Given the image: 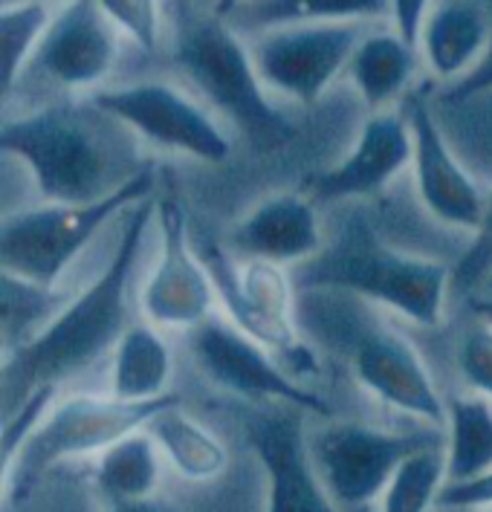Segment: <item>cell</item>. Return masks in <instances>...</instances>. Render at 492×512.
Here are the masks:
<instances>
[{
  "label": "cell",
  "instance_id": "obj_25",
  "mask_svg": "<svg viewBox=\"0 0 492 512\" xmlns=\"http://www.w3.org/2000/svg\"><path fill=\"white\" fill-rule=\"evenodd\" d=\"M492 469V403L481 394L446 397V481Z\"/></svg>",
  "mask_w": 492,
  "mask_h": 512
},
{
  "label": "cell",
  "instance_id": "obj_9",
  "mask_svg": "<svg viewBox=\"0 0 492 512\" xmlns=\"http://www.w3.org/2000/svg\"><path fill=\"white\" fill-rule=\"evenodd\" d=\"M87 102L165 151L189 154L212 165L226 160L232 151V142L215 116L165 81H137L93 90Z\"/></svg>",
  "mask_w": 492,
  "mask_h": 512
},
{
  "label": "cell",
  "instance_id": "obj_10",
  "mask_svg": "<svg viewBox=\"0 0 492 512\" xmlns=\"http://www.w3.org/2000/svg\"><path fill=\"white\" fill-rule=\"evenodd\" d=\"M194 365L200 374L218 385L220 391L241 400H273L275 405H290L316 417H333L325 397L304 388L299 379L275 362L264 345H258L229 319L212 316L189 333Z\"/></svg>",
  "mask_w": 492,
  "mask_h": 512
},
{
  "label": "cell",
  "instance_id": "obj_1",
  "mask_svg": "<svg viewBox=\"0 0 492 512\" xmlns=\"http://www.w3.org/2000/svg\"><path fill=\"white\" fill-rule=\"evenodd\" d=\"M157 217L148 197L131 212L102 275L61 307V313L29 342L3 353V417L15 414L38 391H58L61 382L87 371L119 345L128 324V284L145 235Z\"/></svg>",
  "mask_w": 492,
  "mask_h": 512
},
{
  "label": "cell",
  "instance_id": "obj_19",
  "mask_svg": "<svg viewBox=\"0 0 492 512\" xmlns=\"http://www.w3.org/2000/svg\"><path fill=\"white\" fill-rule=\"evenodd\" d=\"M490 3L481 0H440L429 9L417 50L426 70L443 87L461 81L484 58L490 44Z\"/></svg>",
  "mask_w": 492,
  "mask_h": 512
},
{
  "label": "cell",
  "instance_id": "obj_4",
  "mask_svg": "<svg viewBox=\"0 0 492 512\" xmlns=\"http://www.w3.org/2000/svg\"><path fill=\"white\" fill-rule=\"evenodd\" d=\"M157 171L139 168L108 197L93 203H44L35 209L9 212L0 223V264L6 275L55 290L61 275L96 238V232L128 206L154 197Z\"/></svg>",
  "mask_w": 492,
  "mask_h": 512
},
{
  "label": "cell",
  "instance_id": "obj_20",
  "mask_svg": "<svg viewBox=\"0 0 492 512\" xmlns=\"http://www.w3.org/2000/svg\"><path fill=\"white\" fill-rule=\"evenodd\" d=\"M145 432L160 446L165 463L186 481H215L229 466V449L223 440L189 411H183V403H171L157 411Z\"/></svg>",
  "mask_w": 492,
  "mask_h": 512
},
{
  "label": "cell",
  "instance_id": "obj_38",
  "mask_svg": "<svg viewBox=\"0 0 492 512\" xmlns=\"http://www.w3.org/2000/svg\"><path fill=\"white\" fill-rule=\"evenodd\" d=\"M246 3H255V0H226V9H223V12H232V9H238V6H246Z\"/></svg>",
  "mask_w": 492,
  "mask_h": 512
},
{
  "label": "cell",
  "instance_id": "obj_8",
  "mask_svg": "<svg viewBox=\"0 0 492 512\" xmlns=\"http://www.w3.org/2000/svg\"><path fill=\"white\" fill-rule=\"evenodd\" d=\"M438 443L435 434H394L362 423H330L307 440L310 460L339 510L383 498L400 463Z\"/></svg>",
  "mask_w": 492,
  "mask_h": 512
},
{
  "label": "cell",
  "instance_id": "obj_24",
  "mask_svg": "<svg viewBox=\"0 0 492 512\" xmlns=\"http://www.w3.org/2000/svg\"><path fill=\"white\" fill-rule=\"evenodd\" d=\"M391 15V0H255L226 12V21L235 29L264 32L290 24H359Z\"/></svg>",
  "mask_w": 492,
  "mask_h": 512
},
{
  "label": "cell",
  "instance_id": "obj_35",
  "mask_svg": "<svg viewBox=\"0 0 492 512\" xmlns=\"http://www.w3.org/2000/svg\"><path fill=\"white\" fill-rule=\"evenodd\" d=\"M108 512H174L165 501L160 498H148V501H137V504H119V507H110Z\"/></svg>",
  "mask_w": 492,
  "mask_h": 512
},
{
  "label": "cell",
  "instance_id": "obj_23",
  "mask_svg": "<svg viewBox=\"0 0 492 512\" xmlns=\"http://www.w3.org/2000/svg\"><path fill=\"white\" fill-rule=\"evenodd\" d=\"M160 478H163V452L145 429L128 434L105 449L93 469V484L110 507L157 498Z\"/></svg>",
  "mask_w": 492,
  "mask_h": 512
},
{
  "label": "cell",
  "instance_id": "obj_29",
  "mask_svg": "<svg viewBox=\"0 0 492 512\" xmlns=\"http://www.w3.org/2000/svg\"><path fill=\"white\" fill-rule=\"evenodd\" d=\"M102 12L119 29H125L142 53H157L163 35V6L160 0H96Z\"/></svg>",
  "mask_w": 492,
  "mask_h": 512
},
{
  "label": "cell",
  "instance_id": "obj_32",
  "mask_svg": "<svg viewBox=\"0 0 492 512\" xmlns=\"http://www.w3.org/2000/svg\"><path fill=\"white\" fill-rule=\"evenodd\" d=\"M440 510H492V469L478 472L466 481H446L438 498Z\"/></svg>",
  "mask_w": 492,
  "mask_h": 512
},
{
  "label": "cell",
  "instance_id": "obj_11",
  "mask_svg": "<svg viewBox=\"0 0 492 512\" xmlns=\"http://www.w3.org/2000/svg\"><path fill=\"white\" fill-rule=\"evenodd\" d=\"M362 38V24H290L255 32L249 50L267 90L313 105L351 64Z\"/></svg>",
  "mask_w": 492,
  "mask_h": 512
},
{
  "label": "cell",
  "instance_id": "obj_22",
  "mask_svg": "<svg viewBox=\"0 0 492 512\" xmlns=\"http://www.w3.org/2000/svg\"><path fill=\"white\" fill-rule=\"evenodd\" d=\"M417 55L420 50L411 47L397 29L365 35L348 64L362 102L377 113L397 102L417 73Z\"/></svg>",
  "mask_w": 492,
  "mask_h": 512
},
{
  "label": "cell",
  "instance_id": "obj_5",
  "mask_svg": "<svg viewBox=\"0 0 492 512\" xmlns=\"http://www.w3.org/2000/svg\"><path fill=\"white\" fill-rule=\"evenodd\" d=\"M174 61L209 105L252 142V148L275 151L293 139V125L267 99L252 50L229 21L197 18L186 24Z\"/></svg>",
  "mask_w": 492,
  "mask_h": 512
},
{
  "label": "cell",
  "instance_id": "obj_12",
  "mask_svg": "<svg viewBox=\"0 0 492 512\" xmlns=\"http://www.w3.org/2000/svg\"><path fill=\"white\" fill-rule=\"evenodd\" d=\"M157 217H160V261L148 275L139 307L145 322L160 330H186L215 316V284L206 270L200 252L189 238V217L183 206L171 197L157 200Z\"/></svg>",
  "mask_w": 492,
  "mask_h": 512
},
{
  "label": "cell",
  "instance_id": "obj_6",
  "mask_svg": "<svg viewBox=\"0 0 492 512\" xmlns=\"http://www.w3.org/2000/svg\"><path fill=\"white\" fill-rule=\"evenodd\" d=\"M180 403L177 394H165L151 403H128L119 397L73 394L41 417L18 452L3 460L6 501L21 504L32 495L38 481L58 463L87 455H102L122 437L139 432L165 405Z\"/></svg>",
  "mask_w": 492,
  "mask_h": 512
},
{
  "label": "cell",
  "instance_id": "obj_33",
  "mask_svg": "<svg viewBox=\"0 0 492 512\" xmlns=\"http://www.w3.org/2000/svg\"><path fill=\"white\" fill-rule=\"evenodd\" d=\"M490 18H492V0H490ZM484 93H492V32H490V44H487V53L484 58L466 73L464 79L443 87L440 93V102L443 105H458V102H466V99H475V96H484Z\"/></svg>",
  "mask_w": 492,
  "mask_h": 512
},
{
  "label": "cell",
  "instance_id": "obj_30",
  "mask_svg": "<svg viewBox=\"0 0 492 512\" xmlns=\"http://www.w3.org/2000/svg\"><path fill=\"white\" fill-rule=\"evenodd\" d=\"M458 368L475 394L492 400V322L484 319L466 330L458 348Z\"/></svg>",
  "mask_w": 492,
  "mask_h": 512
},
{
  "label": "cell",
  "instance_id": "obj_17",
  "mask_svg": "<svg viewBox=\"0 0 492 512\" xmlns=\"http://www.w3.org/2000/svg\"><path fill=\"white\" fill-rule=\"evenodd\" d=\"M411 157L414 136L406 110H380L362 125L354 151L310 183V197L316 203H339L380 194L406 165H411Z\"/></svg>",
  "mask_w": 492,
  "mask_h": 512
},
{
  "label": "cell",
  "instance_id": "obj_28",
  "mask_svg": "<svg viewBox=\"0 0 492 512\" xmlns=\"http://www.w3.org/2000/svg\"><path fill=\"white\" fill-rule=\"evenodd\" d=\"M55 290L38 287L32 281L3 272V339L6 351L29 342L38 330H44L61 313L64 304Z\"/></svg>",
  "mask_w": 492,
  "mask_h": 512
},
{
  "label": "cell",
  "instance_id": "obj_18",
  "mask_svg": "<svg viewBox=\"0 0 492 512\" xmlns=\"http://www.w3.org/2000/svg\"><path fill=\"white\" fill-rule=\"evenodd\" d=\"M232 249L246 258L301 267L325 249L322 223L301 194H273L261 200L232 232Z\"/></svg>",
  "mask_w": 492,
  "mask_h": 512
},
{
  "label": "cell",
  "instance_id": "obj_13",
  "mask_svg": "<svg viewBox=\"0 0 492 512\" xmlns=\"http://www.w3.org/2000/svg\"><path fill=\"white\" fill-rule=\"evenodd\" d=\"M299 414L278 405L252 408L244 417L246 440L267 478V512H342L310 460Z\"/></svg>",
  "mask_w": 492,
  "mask_h": 512
},
{
  "label": "cell",
  "instance_id": "obj_16",
  "mask_svg": "<svg viewBox=\"0 0 492 512\" xmlns=\"http://www.w3.org/2000/svg\"><path fill=\"white\" fill-rule=\"evenodd\" d=\"M116 24L96 0H70L53 15L27 73L67 90H87L108 79L119 58ZM24 73V76H27Z\"/></svg>",
  "mask_w": 492,
  "mask_h": 512
},
{
  "label": "cell",
  "instance_id": "obj_34",
  "mask_svg": "<svg viewBox=\"0 0 492 512\" xmlns=\"http://www.w3.org/2000/svg\"><path fill=\"white\" fill-rule=\"evenodd\" d=\"M391 6H394V15H391L394 29L409 41L411 47H417L426 15L432 9V0H391Z\"/></svg>",
  "mask_w": 492,
  "mask_h": 512
},
{
  "label": "cell",
  "instance_id": "obj_26",
  "mask_svg": "<svg viewBox=\"0 0 492 512\" xmlns=\"http://www.w3.org/2000/svg\"><path fill=\"white\" fill-rule=\"evenodd\" d=\"M47 3H12L0 6V53H3V96H12L24 79L32 55L38 53L47 29L53 24Z\"/></svg>",
  "mask_w": 492,
  "mask_h": 512
},
{
  "label": "cell",
  "instance_id": "obj_39",
  "mask_svg": "<svg viewBox=\"0 0 492 512\" xmlns=\"http://www.w3.org/2000/svg\"><path fill=\"white\" fill-rule=\"evenodd\" d=\"M487 512H492V510H487Z\"/></svg>",
  "mask_w": 492,
  "mask_h": 512
},
{
  "label": "cell",
  "instance_id": "obj_7",
  "mask_svg": "<svg viewBox=\"0 0 492 512\" xmlns=\"http://www.w3.org/2000/svg\"><path fill=\"white\" fill-rule=\"evenodd\" d=\"M200 258L212 275L226 319L264 345L273 356L290 362L299 374L316 368L313 351L304 348L296 322V296L287 267L246 258L238 267L220 243H203Z\"/></svg>",
  "mask_w": 492,
  "mask_h": 512
},
{
  "label": "cell",
  "instance_id": "obj_3",
  "mask_svg": "<svg viewBox=\"0 0 492 512\" xmlns=\"http://www.w3.org/2000/svg\"><path fill=\"white\" fill-rule=\"evenodd\" d=\"M90 113V102L53 105L3 122L0 148L27 162L47 203H93L122 186L110 180L108 148Z\"/></svg>",
  "mask_w": 492,
  "mask_h": 512
},
{
  "label": "cell",
  "instance_id": "obj_14",
  "mask_svg": "<svg viewBox=\"0 0 492 512\" xmlns=\"http://www.w3.org/2000/svg\"><path fill=\"white\" fill-rule=\"evenodd\" d=\"M348 359L359 385L380 403L429 426L446 423V400L440 397L426 362L403 333L365 324L348 345Z\"/></svg>",
  "mask_w": 492,
  "mask_h": 512
},
{
  "label": "cell",
  "instance_id": "obj_37",
  "mask_svg": "<svg viewBox=\"0 0 492 512\" xmlns=\"http://www.w3.org/2000/svg\"><path fill=\"white\" fill-rule=\"evenodd\" d=\"M12 3H47V6H50V3H61V6H64V3H70V0H0V6H12Z\"/></svg>",
  "mask_w": 492,
  "mask_h": 512
},
{
  "label": "cell",
  "instance_id": "obj_27",
  "mask_svg": "<svg viewBox=\"0 0 492 512\" xmlns=\"http://www.w3.org/2000/svg\"><path fill=\"white\" fill-rule=\"evenodd\" d=\"M446 486V452L432 443L400 463L397 475L380 498V512H429L438 507L440 489Z\"/></svg>",
  "mask_w": 492,
  "mask_h": 512
},
{
  "label": "cell",
  "instance_id": "obj_15",
  "mask_svg": "<svg viewBox=\"0 0 492 512\" xmlns=\"http://www.w3.org/2000/svg\"><path fill=\"white\" fill-rule=\"evenodd\" d=\"M406 116L414 136V157H411L414 189L420 194L423 209L446 226L475 232L484 220L487 197L469 177L464 162L449 148V139L443 134V125L438 122L429 99L411 96Z\"/></svg>",
  "mask_w": 492,
  "mask_h": 512
},
{
  "label": "cell",
  "instance_id": "obj_2",
  "mask_svg": "<svg viewBox=\"0 0 492 512\" xmlns=\"http://www.w3.org/2000/svg\"><path fill=\"white\" fill-rule=\"evenodd\" d=\"M299 287L304 293H348L435 327L446 310L452 270L388 246L362 217H354L333 246L301 264Z\"/></svg>",
  "mask_w": 492,
  "mask_h": 512
},
{
  "label": "cell",
  "instance_id": "obj_31",
  "mask_svg": "<svg viewBox=\"0 0 492 512\" xmlns=\"http://www.w3.org/2000/svg\"><path fill=\"white\" fill-rule=\"evenodd\" d=\"M492 270V194L487 197V209H484V220L481 226L472 232V243L466 246L461 255L458 267L452 270V284L464 287V290H475L478 281Z\"/></svg>",
  "mask_w": 492,
  "mask_h": 512
},
{
  "label": "cell",
  "instance_id": "obj_36",
  "mask_svg": "<svg viewBox=\"0 0 492 512\" xmlns=\"http://www.w3.org/2000/svg\"><path fill=\"white\" fill-rule=\"evenodd\" d=\"M472 310H475L481 319L492 322V298H481V301H475V304H472Z\"/></svg>",
  "mask_w": 492,
  "mask_h": 512
},
{
  "label": "cell",
  "instance_id": "obj_21",
  "mask_svg": "<svg viewBox=\"0 0 492 512\" xmlns=\"http://www.w3.org/2000/svg\"><path fill=\"white\" fill-rule=\"evenodd\" d=\"M171 374L174 356L163 339V330L148 322L131 324L113 348L110 394L128 403H151L171 394Z\"/></svg>",
  "mask_w": 492,
  "mask_h": 512
}]
</instances>
